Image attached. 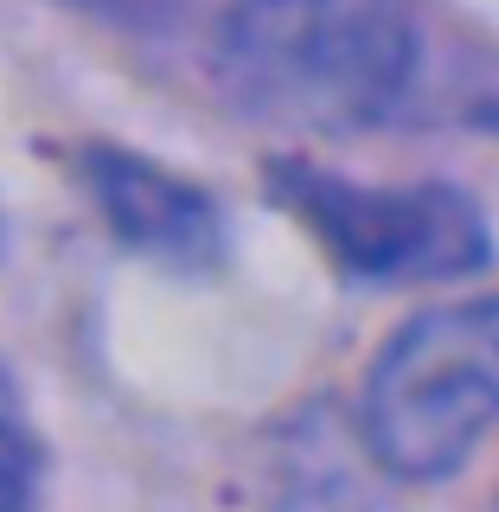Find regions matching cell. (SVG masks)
I'll return each instance as SVG.
<instances>
[{"mask_svg": "<svg viewBox=\"0 0 499 512\" xmlns=\"http://www.w3.org/2000/svg\"><path fill=\"white\" fill-rule=\"evenodd\" d=\"M416 0H231L212 71L250 122L352 135L384 122L416 84Z\"/></svg>", "mask_w": 499, "mask_h": 512, "instance_id": "6da1fadb", "label": "cell"}, {"mask_svg": "<svg viewBox=\"0 0 499 512\" xmlns=\"http://www.w3.org/2000/svg\"><path fill=\"white\" fill-rule=\"evenodd\" d=\"M77 180H84L90 205L128 250L154 256L167 269H212L224 250V212L205 186L186 173L160 167L148 154L128 148H84L77 154Z\"/></svg>", "mask_w": 499, "mask_h": 512, "instance_id": "277c9868", "label": "cell"}, {"mask_svg": "<svg viewBox=\"0 0 499 512\" xmlns=\"http://www.w3.org/2000/svg\"><path fill=\"white\" fill-rule=\"evenodd\" d=\"M365 448L397 480H448L499 423V295L404 320L365 372Z\"/></svg>", "mask_w": 499, "mask_h": 512, "instance_id": "7a4b0ae2", "label": "cell"}, {"mask_svg": "<svg viewBox=\"0 0 499 512\" xmlns=\"http://www.w3.org/2000/svg\"><path fill=\"white\" fill-rule=\"evenodd\" d=\"M269 192L352 282H455L493 256L487 218L461 186H365L314 160H276Z\"/></svg>", "mask_w": 499, "mask_h": 512, "instance_id": "3957f363", "label": "cell"}, {"mask_svg": "<svg viewBox=\"0 0 499 512\" xmlns=\"http://www.w3.org/2000/svg\"><path fill=\"white\" fill-rule=\"evenodd\" d=\"M39 436H32L26 410L13 404L7 378H0V512H26L39 493Z\"/></svg>", "mask_w": 499, "mask_h": 512, "instance_id": "5b68a950", "label": "cell"}]
</instances>
